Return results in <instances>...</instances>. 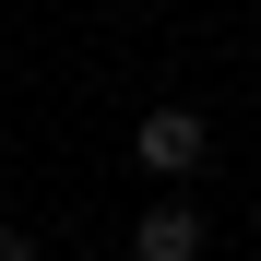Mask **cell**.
Here are the masks:
<instances>
[{
    "label": "cell",
    "mask_w": 261,
    "mask_h": 261,
    "mask_svg": "<svg viewBox=\"0 0 261 261\" xmlns=\"http://www.w3.org/2000/svg\"><path fill=\"white\" fill-rule=\"evenodd\" d=\"M130 166H143L154 190H190L202 166H214V119H202V107H178V95L143 107V119H130Z\"/></svg>",
    "instance_id": "6da1fadb"
},
{
    "label": "cell",
    "mask_w": 261,
    "mask_h": 261,
    "mask_svg": "<svg viewBox=\"0 0 261 261\" xmlns=\"http://www.w3.org/2000/svg\"><path fill=\"white\" fill-rule=\"evenodd\" d=\"M202 249H214V226H202L190 190H154L143 214H130V261H202Z\"/></svg>",
    "instance_id": "7a4b0ae2"
},
{
    "label": "cell",
    "mask_w": 261,
    "mask_h": 261,
    "mask_svg": "<svg viewBox=\"0 0 261 261\" xmlns=\"http://www.w3.org/2000/svg\"><path fill=\"white\" fill-rule=\"evenodd\" d=\"M0 261H48V249H36V238H24V226H0Z\"/></svg>",
    "instance_id": "3957f363"
},
{
    "label": "cell",
    "mask_w": 261,
    "mask_h": 261,
    "mask_svg": "<svg viewBox=\"0 0 261 261\" xmlns=\"http://www.w3.org/2000/svg\"><path fill=\"white\" fill-rule=\"evenodd\" d=\"M71 261H83V249H71Z\"/></svg>",
    "instance_id": "277c9868"
}]
</instances>
